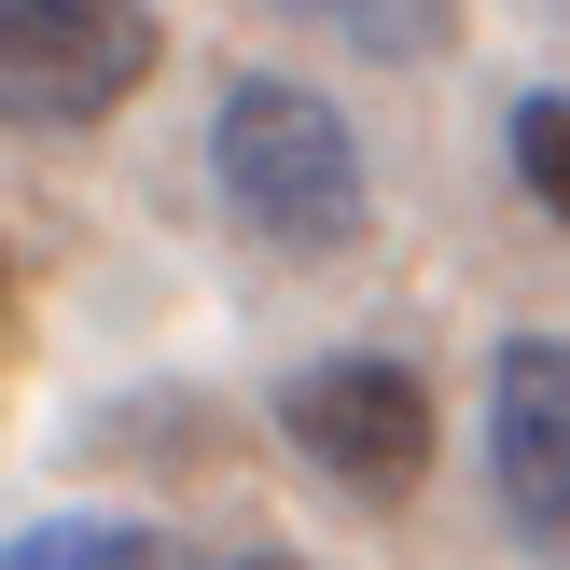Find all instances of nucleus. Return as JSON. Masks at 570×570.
Listing matches in <instances>:
<instances>
[{
    "mask_svg": "<svg viewBox=\"0 0 570 570\" xmlns=\"http://www.w3.org/2000/svg\"><path fill=\"white\" fill-rule=\"evenodd\" d=\"M209 195L250 250L278 265H348L362 223H376V181H362V126L293 70H237L209 111Z\"/></svg>",
    "mask_w": 570,
    "mask_h": 570,
    "instance_id": "f257e3e1",
    "label": "nucleus"
},
{
    "mask_svg": "<svg viewBox=\"0 0 570 570\" xmlns=\"http://www.w3.org/2000/svg\"><path fill=\"white\" fill-rule=\"evenodd\" d=\"M488 515L529 570H570V334L488 348Z\"/></svg>",
    "mask_w": 570,
    "mask_h": 570,
    "instance_id": "20e7f679",
    "label": "nucleus"
},
{
    "mask_svg": "<svg viewBox=\"0 0 570 570\" xmlns=\"http://www.w3.org/2000/svg\"><path fill=\"white\" fill-rule=\"evenodd\" d=\"M278 445L334 501H417L432 473V376L404 348H321L278 376Z\"/></svg>",
    "mask_w": 570,
    "mask_h": 570,
    "instance_id": "f03ea898",
    "label": "nucleus"
},
{
    "mask_svg": "<svg viewBox=\"0 0 570 570\" xmlns=\"http://www.w3.org/2000/svg\"><path fill=\"white\" fill-rule=\"evenodd\" d=\"M293 28H321V42L376 56V70H432L445 42H460V0H278Z\"/></svg>",
    "mask_w": 570,
    "mask_h": 570,
    "instance_id": "39448f33",
    "label": "nucleus"
},
{
    "mask_svg": "<svg viewBox=\"0 0 570 570\" xmlns=\"http://www.w3.org/2000/svg\"><path fill=\"white\" fill-rule=\"evenodd\" d=\"M237 570H278V557H237Z\"/></svg>",
    "mask_w": 570,
    "mask_h": 570,
    "instance_id": "6e6552de",
    "label": "nucleus"
},
{
    "mask_svg": "<svg viewBox=\"0 0 570 570\" xmlns=\"http://www.w3.org/2000/svg\"><path fill=\"white\" fill-rule=\"evenodd\" d=\"M0 570H167V543L139 515H42L0 543Z\"/></svg>",
    "mask_w": 570,
    "mask_h": 570,
    "instance_id": "423d86ee",
    "label": "nucleus"
},
{
    "mask_svg": "<svg viewBox=\"0 0 570 570\" xmlns=\"http://www.w3.org/2000/svg\"><path fill=\"white\" fill-rule=\"evenodd\" d=\"M501 154H515V181H529V195H543V209L570 223V83H543V98H515Z\"/></svg>",
    "mask_w": 570,
    "mask_h": 570,
    "instance_id": "0eeeda50",
    "label": "nucleus"
},
{
    "mask_svg": "<svg viewBox=\"0 0 570 570\" xmlns=\"http://www.w3.org/2000/svg\"><path fill=\"white\" fill-rule=\"evenodd\" d=\"M167 28L139 0H0V126L14 139H83L154 83Z\"/></svg>",
    "mask_w": 570,
    "mask_h": 570,
    "instance_id": "7ed1b4c3",
    "label": "nucleus"
}]
</instances>
